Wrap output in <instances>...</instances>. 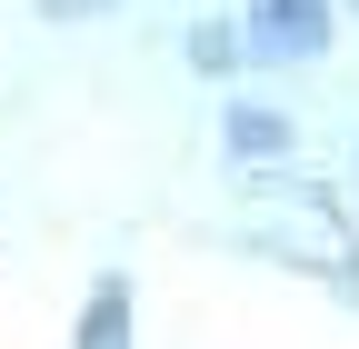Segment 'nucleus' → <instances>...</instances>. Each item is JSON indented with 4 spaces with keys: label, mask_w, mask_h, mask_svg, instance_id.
<instances>
[{
    "label": "nucleus",
    "mask_w": 359,
    "mask_h": 349,
    "mask_svg": "<svg viewBox=\"0 0 359 349\" xmlns=\"http://www.w3.org/2000/svg\"><path fill=\"white\" fill-rule=\"evenodd\" d=\"M320 11L330 0H259V50H320Z\"/></svg>",
    "instance_id": "f257e3e1"
},
{
    "label": "nucleus",
    "mask_w": 359,
    "mask_h": 349,
    "mask_svg": "<svg viewBox=\"0 0 359 349\" xmlns=\"http://www.w3.org/2000/svg\"><path fill=\"white\" fill-rule=\"evenodd\" d=\"M120 320H130V299H120V280L90 299V349H120Z\"/></svg>",
    "instance_id": "f03ea898"
}]
</instances>
